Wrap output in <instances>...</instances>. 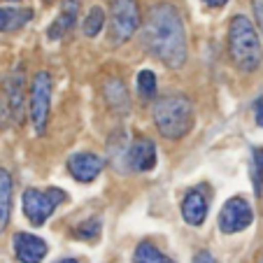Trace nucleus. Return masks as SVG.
Masks as SVG:
<instances>
[{"label":"nucleus","mask_w":263,"mask_h":263,"mask_svg":"<svg viewBox=\"0 0 263 263\" xmlns=\"http://www.w3.org/2000/svg\"><path fill=\"white\" fill-rule=\"evenodd\" d=\"M144 42L165 68H182L186 61V33L177 7L159 3L149 10L144 24Z\"/></svg>","instance_id":"f257e3e1"},{"label":"nucleus","mask_w":263,"mask_h":263,"mask_svg":"<svg viewBox=\"0 0 263 263\" xmlns=\"http://www.w3.org/2000/svg\"><path fill=\"white\" fill-rule=\"evenodd\" d=\"M154 124L168 140H179L194 126V103L182 93H170L156 100Z\"/></svg>","instance_id":"f03ea898"},{"label":"nucleus","mask_w":263,"mask_h":263,"mask_svg":"<svg viewBox=\"0 0 263 263\" xmlns=\"http://www.w3.org/2000/svg\"><path fill=\"white\" fill-rule=\"evenodd\" d=\"M229 51L233 63L242 72H254L261 65L263 51L261 40L254 28V24L242 14H235L229 26Z\"/></svg>","instance_id":"7ed1b4c3"},{"label":"nucleus","mask_w":263,"mask_h":263,"mask_svg":"<svg viewBox=\"0 0 263 263\" xmlns=\"http://www.w3.org/2000/svg\"><path fill=\"white\" fill-rule=\"evenodd\" d=\"M140 28V7L135 0H112L109 5V42L124 45Z\"/></svg>","instance_id":"20e7f679"},{"label":"nucleus","mask_w":263,"mask_h":263,"mask_svg":"<svg viewBox=\"0 0 263 263\" xmlns=\"http://www.w3.org/2000/svg\"><path fill=\"white\" fill-rule=\"evenodd\" d=\"M49 103H51V74L40 70L35 72L30 82V96H28V112L30 121L37 135H45L47 121H49Z\"/></svg>","instance_id":"39448f33"},{"label":"nucleus","mask_w":263,"mask_h":263,"mask_svg":"<svg viewBox=\"0 0 263 263\" xmlns=\"http://www.w3.org/2000/svg\"><path fill=\"white\" fill-rule=\"evenodd\" d=\"M65 200V191L49 186V189H26L24 194V214L33 226H42L47 219L54 214L59 203Z\"/></svg>","instance_id":"423d86ee"},{"label":"nucleus","mask_w":263,"mask_h":263,"mask_svg":"<svg viewBox=\"0 0 263 263\" xmlns=\"http://www.w3.org/2000/svg\"><path fill=\"white\" fill-rule=\"evenodd\" d=\"M254 212H252V205L247 203L245 198L235 196V198L226 200V205L221 208L219 212V231L221 233H240L245 231L252 223Z\"/></svg>","instance_id":"0eeeda50"},{"label":"nucleus","mask_w":263,"mask_h":263,"mask_svg":"<svg viewBox=\"0 0 263 263\" xmlns=\"http://www.w3.org/2000/svg\"><path fill=\"white\" fill-rule=\"evenodd\" d=\"M124 163L135 173H147L156 165V144L149 138H135L126 144Z\"/></svg>","instance_id":"6e6552de"},{"label":"nucleus","mask_w":263,"mask_h":263,"mask_svg":"<svg viewBox=\"0 0 263 263\" xmlns=\"http://www.w3.org/2000/svg\"><path fill=\"white\" fill-rule=\"evenodd\" d=\"M3 93L12 121L21 124L24 121V68H14L3 80Z\"/></svg>","instance_id":"1a4fd4ad"},{"label":"nucleus","mask_w":263,"mask_h":263,"mask_svg":"<svg viewBox=\"0 0 263 263\" xmlns=\"http://www.w3.org/2000/svg\"><path fill=\"white\" fill-rule=\"evenodd\" d=\"M103 159L96 154H91V152H80V154H72L68 159V170L70 175H72L77 182H93L96 177L100 175V170H103Z\"/></svg>","instance_id":"9d476101"},{"label":"nucleus","mask_w":263,"mask_h":263,"mask_svg":"<svg viewBox=\"0 0 263 263\" xmlns=\"http://www.w3.org/2000/svg\"><path fill=\"white\" fill-rule=\"evenodd\" d=\"M14 254L21 263H40L47 256V242L33 233H16Z\"/></svg>","instance_id":"9b49d317"},{"label":"nucleus","mask_w":263,"mask_h":263,"mask_svg":"<svg viewBox=\"0 0 263 263\" xmlns=\"http://www.w3.org/2000/svg\"><path fill=\"white\" fill-rule=\"evenodd\" d=\"M182 217L191 226H200L208 217V198L203 189H191L182 200Z\"/></svg>","instance_id":"f8f14e48"},{"label":"nucleus","mask_w":263,"mask_h":263,"mask_svg":"<svg viewBox=\"0 0 263 263\" xmlns=\"http://www.w3.org/2000/svg\"><path fill=\"white\" fill-rule=\"evenodd\" d=\"M77 14H80V0H61V14L49 26L51 40H59V37L68 35L77 24Z\"/></svg>","instance_id":"ddd939ff"},{"label":"nucleus","mask_w":263,"mask_h":263,"mask_svg":"<svg viewBox=\"0 0 263 263\" xmlns=\"http://www.w3.org/2000/svg\"><path fill=\"white\" fill-rule=\"evenodd\" d=\"M33 19L30 7H0V33H14Z\"/></svg>","instance_id":"4468645a"},{"label":"nucleus","mask_w":263,"mask_h":263,"mask_svg":"<svg viewBox=\"0 0 263 263\" xmlns=\"http://www.w3.org/2000/svg\"><path fill=\"white\" fill-rule=\"evenodd\" d=\"M103 96H105L107 105L115 109V112L126 115V109H128V91H126L124 82H121L119 77H109V80L105 82Z\"/></svg>","instance_id":"2eb2a0df"},{"label":"nucleus","mask_w":263,"mask_h":263,"mask_svg":"<svg viewBox=\"0 0 263 263\" xmlns=\"http://www.w3.org/2000/svg\"><path fill=\"white\" fill-rule=\"evenodd\" d=\"M12 212V177L5 168H0V233L7 229Z\"/></svg>","instance_id":"dca6fc26"},{"label":"nucleus","mask_w":263,"mask_h":263,"mask_svg":"<svg viewBox=\"0 0 263 263\" xmlns=\"http://www.w3.org/2000/svg\"><path fill=\"white\" fill-rule=\"evenodd\" d=\"M133 263H175V261H170V258L165 256L163 252H159L152 242H140L138 249H135Z\"/></svg>","instance_id":"f3484780"},{"label":"nucleus","mask_w":263,"mask_h":263,"mask_svg":"<svg viewBox=\"0 0 263 263\" xmlns=\"http://www.w3.org/2000/svg\"><path fill=\"white\" fill-rule=\"evenodd\" d=\"M252 184H254V194H263V149L254 147L252 149Z\"/></svg>","instance_id":"a211bd4d"},{"label":"nucleus","mask_w":263,"mask_h":263,"mask_svg":"<svg viewBox=\"0 0 263 263\" xmlns=\"http://www.w3.org/2000/svg\"><path fill=\"white\" fill-rule=\"evenodd\" d=\"M105 26V12L100 10V7H93V10L86 14L84 24H82V30H84L86 37H96V35L103 30Z\"/></svg>","instance_id":"6ab92c4d"},{"label":"nucleus","mask_w":263,"mask_h":263,"mask_svg":"<svg viewBox=\"0 0 263 263\" xmlns=\"http://www.w3.org/2000/svg\"><path fill=\"white\" fill-rule=\"evenodd\" d=\"M138 93L144 100L156 96V74L152 70H140L138 72Z\"/></svg>","instance_id":"aec40b11"},{"label":"nucleus","mask_w":263,"mask_h":263,"mask_svg":"<svg viewBox=\"0 0 263 263\" xmlns=\"http://www.w3.org/2000/svg\"><path fill=\"white\" fill-rule=\"evenodd\" d=\"M100 219H96V217H91V219H86L84 223H80L77 229H74V238H80V240H93V238H98L100 235Z\"/></svg>","instance_id":"412c9836"},{"label":"nucleus","mask_w":263,"mask_h":263,"mask_svg":"<svg viewBox=\"0 0 263 263\" xmlns=\"http://www.w3.org/2000/svg\"><path fill=\"white\" fill-rule=\"evenodd\" d=\"M254 16H256V24L263 33V0H254Z\"/></svg>","instance_id":"4be33fe9"},{"label":"nucleus","mask_w":263,"mask_h":263,"mask_svg":"<svg viewBox=\"0 0 263 263\" xmlns=\"http://www.w3.org/2000/svg\"><path fill=\"white\" fill-rule=\"evenodd\" d=\"M254 117H256V124L263 126V96H258L254 103Z\"/></svg>","instance_id":"5701e85b"},{"label":"nucleus","mask_w":263,"mask_h":263,"mask_svg":"<svg viewBox=\"0 0 263 263\" xmlns=\"http://www.w3.org/2000/svg\"><path fill=\"white\" fill-rule=\"evenodd\" d=\"M194 263H217V261L212 258V254L210 252H198L196 254V258H194Z\"/></svg>","instance_id":"b1692460"},{"label":"nucleus","mask_w":263,"mask_h":263,"mask_svg":"<svg viewBox=\"0 0 263 263\" xmlns=\"http://www.w3.org/2000/svg\"><path fill=\"white\" fill-rule=\"evenodd\" d=\"M203 3H205L208 7H223L226 3H229V0H203Z\"/></svg>","instance_id":"393cba45"},{"label":"nucleus","mask_w":263,"mask_h":263,"mask_svg":"<svg viewBox=\"0 0 263 263\" xmlns=\"http://www.w3.org/2000/svg\"><path fill=\"white\" fill-rule=\"evenodd\" d=\"M59 263H77L74 258H63V261H59Z\"/></svg>","instance_id":"a878e982"},{"label":"nucleus","mask_w":263,"mask_h":263,"mask_svg":"<svg viewBox=\"0 0 263 263\" xmlns=\"http://www.w3.org/2000/svg\"><path fill=\"white\" fill-rule=\"evenodd\" d=\"M47 3H51V0H47Z\"/></svg>","instance_id":"bb28decb"}]
</instances>
